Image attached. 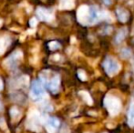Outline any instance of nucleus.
<instances>
[{
    "label": "nucleus",
    "instance_id": "nucleus-1",
    "mask_svg": "<svg viewBox=\"0 0 134 133\" xmlns=\"http://www.w3.org/2000/svg\"><path fill=\"white\" fill-rule=\"evenodd\" d=\"M44 85L40 80H34L30 89V97L35 101H42L46 97Z\"/></svg>",
    "mask_w": 134,
    "mask_h": 133
},
{
    "label": "nucleus",
    "instance_id": "nucleus-2",
    "mask_svg": "<svg viewBox=\"0 0 134 133\" xmlns=\"http://www.w3.org/2000/svg\"><path fill=\"white\" fill-rule=\"evenodd\" d=\"M103 66H104L105 71H106L109 76H112V75H115L116 73H118L120 68V65L119 64L118 61L110 57H107L105 59L104 63H103Z\"/></svg>",
    "mask_w": 134,
    "mask_h": 133
},
{
    "label": "nucleus",
    "instance_id": "nucleus-3",
    "mask_svg": "<svg viewBox=\"0 0 134 133\" xmlns=\"http://www.w3.org/2000/svg\"><path fill=\"white\" fill-rule=\"evenodd\" d=\"M40 122H41V117L39 116L38 112L32 111L31 113L29 114V117H28V119H27L28 128L32 130H39Z\"/></svg>",
    "mask_w": 134,
    "mask_h": 133
},
{
    "label": "nucleus",
    "instance_id": "nucleus-4",
    "mask_svg": "<svg viewBox=\"0 0 134 133\" xmlns=\"http://www.w3.org/2000/svg\"><path fill=\"white\" fill-rule=\"evenodd\" d=\"M106 102V107L109 109V112L111 114H117L119 111H120V102L118 99L113 98V97H108L105 100Z\"/></svg>",
    "mask_w": 134,
    "mask_h": 133
},
{
    "label": "nucleus",
    "instance_id": "nucleus-5",
    "mask_svg": "<svg viewBox=\"0 0 134 133\" xmlns=\"http://www.w3.org/2000/svg\"><path fill=\"white\" fill-rule=\"evenodd\" d=\"M22 57H23V54L21 53V51H16L12 55H10V57H7L5 63L9 68H15L19 64Z\"/></svg>",
    "mask_w": 134,
    "mask_h": 133
},
{
    "label": "nucleus",
    "instance_id": "nucleus-6",
    "mask_svg": "<svg viewBox=\"0 0 134 133\" xmlns=\"http://www.w3.org/2000/svg\"><path fill=\"white\" fill-rule=\"evenodd\" d=\"M37 15L41 20L43 21L49 22L53 19V15L50 12L49 10L46 8H43V7H38L37 10Z\"/></svg>",
    "mask_w": 134,
    "mask_h": 133
},
{
    "label": "nucleus",
    "instance_id": "nucleus-7",
    "mask_svg": "<svg viewBox=\"0 0 134 133\" xmlns=\"http://www.w3.org/2000/svg\"><path fill=\"white\" fill-rule=\"evenodd\" d=\"M59 120L57 118H48L47 119V130L48 133H54L59 127Z\"/></svg>",
    "mask_w": 134,
    "mask_h": 133
},
{
    "label": "nucleus",
    "instance_id": "nucleus-8",
    "mask_svg": "<svg viewBox=\"0 0 134 133\" xmlns=\"http://www.w3.org/2000/svg\"><path fill=\"white\" fill-rule=\"evenodd\" d=\"M47 85L49 88V89L52 91L53 93L58 92V88H59L60 85V78L58 76H54L49 81L47 82Z\"/></svg>",
    "mask_w": 134,
    "mask_h": 133
},
{
    "label": "nucleus",
    "instance_id": "nucleus-9",
    "mask_svg": "<svg viewBox=\"0 0 134 133\" xmlns=\"http://www.w3.org/2000/svg\"><path fill=\"white\" fill-rule=\"evenodd\" d=\"M99 18V12L98 9L95 7H91L88 8V21L90 23H93L96 22Z\"/></svg>",
    "mask_w": 134,
    "mask_h": 133
},
{
    "label": "nucleus",
    "instance_id": "nucleus-10",
    "mask_svg": "<svg viewBox=\"0 0 134 133\" xmlns=\"http://www.w3.org/2000/svg\"><path fill=\"white\" fill-rule=\"evenodd\" d=\"M117 13H118V16L120 21L125 22V21H127L128 18H129V13H128V11H126L125 9H123V8L117 9Z\"/></svg>",
    "mask_w": 134,
    "mask_h": 133
},
{
    "label": "nucleus",
    "instance_id": "nucleus-11",
    "mask_svg": "<svg viewBox=\"0 0 134 133\" xmlns=\"http://www.w3.org/2000/svg\"><path fill=\"white\" fill-rule=\"evenodd\" d=\"M60 7L62 9H70L74 7L73 0H60Z\"/></svg>",
    "mask_w": 134,
    "mask_h": 133
},
{
    "label": "nucleus",
    "instance_id": "nucleus-12",
    "mask_svg": "<svg viewBox=\"0 0 134 133\" xmlns=\"http://www.w3.org/2000/svg\"><path fill=\"white\" fill-rule=\"evenodd\" d=\"M9 42H10V41L7 38H5V37L0 38V55H2V54L5 51L7 47L9 46Z\"/></svg>",
    "mask_w": 134,
    "mask_h": 133
},
{
    "label": "nucleus",
    "instance_id": "nucleus-13",
    "mask_svg": "<svg viewBox=\"0 0 134 133\" xmlns=\"http://www.w3.org/2000/svg\"><path fill=\"white\" fill-rule=\"evenodd\" d=\"M128 120L131 126H134V103H131L129 110V118Z\"/></svg>",
    "mask_w": 134,
    "mask_h": 133
},
{
    "label": "nucleus",
    "instance_id": "nucleus-14",
    "mask_svg": "<svg viewBox=\"0 0 134 133\" xmlns=\"http://www.w3.org/2000/svg\"><path fill=\"white\" fill-rule=\"evenodd\" d=\"M10 115H11V117H12L13 119H15V118H18V117H20V111L18 109V108L14 107V108H11Z\"/></svg>",
    "mask_w": 134,
    "mask_h": 133
},
{
    "label": "nucleus",
    "instance_id": "nucleus-15",
    "mask_svg": "<svg viewBox=\"0 0 134 133\" xmlns=\"http://www.w3.org/2000/svg\"><path fill=\"white\" fill-rule=\"evenodd\" d=\"M48 46H49V48H50L51 50H56V49H58V48H60L59 43L56 42V41H53V42H50Z\"/></svg>",
    "mask_w": 134,
    "mask_h": 133
},
{
    "label": "nucleus",
    "instance_id": "nucleus-16",
    "mask_svg": "<svg viewBox=\"0 0 134 133\" xmlns=\"http://www.w3.org/2000/svg\"><path fill=\"white\" fill-rule=\"evenodd\" d=\"M80 94L84 95V96H82V97H83V99H84V100H86L87 102H88V104H91V100H90V95H88V93H87V92H80Z\"/></svg>",
    "mask_w": 134,
    "mask_h": 133
},
{
    "label": "nucleus",
    "instance_id": "nucleus-17",
    "mask_svg": "<svg viewBox=\"0 0 134 133\" xmlns=\"http://www.w3.org/2000/svg\"><path fill=\"white\" fill-rule=\"evenodd\" d=\"M37 19H36L35 18H31V19H30V21H29L30 26H31V27H33L37 26Z\"/></svg>",
    "mask_w": 134,
    "mask_h": 133
},
{
    "label": "nucleus",
    "instance_id": "nucleus-18",
    "mask_svg": "<svg viewBox=\"0 0 134 133\" xmlns=\"http://www.w3.org/2000/svg\"><path fill=\"white\" fill-rule=\"evenodd\" d=\"M2 89H3V81L0 78V90H2Z\"/></svg>",
    "mask_w": 134,
    "mask_h": 133
},
{
    "label": "nucleus",
    "instance_id": "nucleus-19",
    "mask_svg": "<svg viewBox=\"0 0 134 133\" xmlns=\"http://www.w3.org/2000/svg\"><path fill=\"white\" fill-rule=\"evenodd\" d=\"M0 25H2V20H0Z\"/></svg>",
    "mask_w": 134,
    "mask_h": 133
},
{
    "label": "nucleus",
    "instance_id": "nucleus-20",
    "mask_svg": "<svg viewBox=\"0 0 134 133\" xmlns=\"http://www.w3.org/2000/svg\"><path fill=\"white\" fill-rule=\"evenodd\" d=\"M0 107H1V105H0Z\"/></svg>",
    "mask_w": 134,
    "mask_h": 133
}]
</instances>
